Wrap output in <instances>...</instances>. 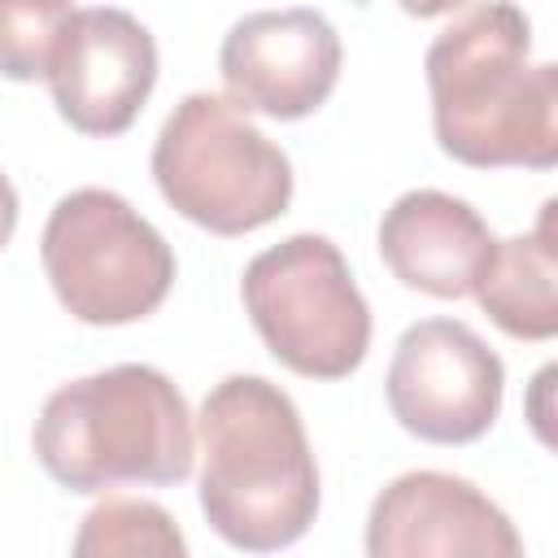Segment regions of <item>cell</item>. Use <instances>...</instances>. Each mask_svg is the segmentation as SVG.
I'll list each match as a JSON object with an SVG mask.
<instances>
[{
  "instance_id": "cell-1",
  "label": "cell",
  "mask_w": 558,
  "mask_h": 558,
  "mask_svg": "<svg viewBox=\"0 0 558 558\" xmlns=\"http://www.w3.org/2000/svg\"><path fill=\"white\" fill-rule=\"evenodd\" d=\"M432 126L475 170L558 161V65L532 61V22L510 0H480L427 48Z\"/></svg>"
},
{
  "instance_id": "cell-2",
  "label": "cell",
  "mask_w": 558,
  "mask_h": 558,
  "mask_svg": "<svg viewBox=\"0 0 558 558\" xmlns=\"http://www.w3.org/2000/svg\"><path fill=\"white\" fill-rule=\"evenodd\" d=\"M205 523L244 554L296 545L318 519V462L292 397L262 375H227L196 414Z\"/></svg>"
},
{
  "instance_id": "cell-3",
  "label": "cell",
  "mask_w": 558,
  "mask_h": 558,
  "mask_svg": "<svg viewBox=\"0 0 558 558\" xmlns=\"http://www.w3.org/2000/svg\"><path fill=\"white\" fill-rule=\"evenodd\" d=\"M35 458L70 493L118 484H183L196 436L183 392L144 362L61 384L35 418Z\"/></svg>"
},
{
  "instance_id": "cell-4",
  "label": "cell",
  "mask_w": 558,
  "mask_h": 558,
  "mask_svg": "<svg viewBox=\"0 0 558 558\" xmlns=\"http://www.w3.org/2000/svg\"><path fill=\"white\" fill-rule=\"evenodd\" d=\"M153 179L174 214L214 235L257 231L292 201L288 153L214 92H192L170 109L153 144Z\"/></svg>"
},
{
  "instance_id": "cell-5",
  "label": "cell",
  "mask_w": 558,
  "mask_h": 558,
  "mask_svg": "<svg viewBox=\"0 0 558 558\" xmlns=\"http://www.w3.org/2000/svg\"><path fill=\"white\" fill-rule=\"evenodd\" d=\"M39 257L61 310L87 327L140 323L174 283L166 235L109 187L61 196L44 222Z\"/></svg>"
},
{
  "instance_id": "cell-6",
  "label": "cell",
  "mask_w": 558,
  "mask_h": 558,
  "mask_svg": "<svg viewBox=\"0 0 558 558\" xmlns=\"http://www.w3.org/2000/svg\"><path fill=\"white\" fill-rule=\"evenodd\" d=\"M240 296L275 362L305 379H344L371 349V305L327 235L301 231L257 253Z\"/></svg>"
},
{
  "instance_id": "cell-7",
  "label": "cell",
  "mask_w": 558,
  "mask_h": 558,
  "mask_svg": "<svg viewBox=\"0 0 558 558\" xmlns=\"http://www.w3.org/2000/svg\"><path fill=\"white\" fill-rule=\"evenodd\" d=\"M388 410L427 445H471L501 410L506 366L458 318H423L401 331L388 362Z\"/></svg>"
},
{
  "instance_id": "cell-8",
  "label": "cell",
  "mask_w": 558,
  "mask_h": 558,
  "mask_svg": "<svg viewBox=\"0 0 558 558\" xmlns=\"http://www.w3.org/2000/svg\"><path fill=\"white\" fill-rule=\"evenodd\" d=\"M227 100L279 122L310 118L340 78V35L314 9H262L240 17L218 52Z\"/></svg>"
},
{
  "instance_id": "cell-9",
  "label": "cell",
  "mask_w": 558,
  "mask_h": 558,
  "mask_svg": "<svg viewBox=\"0 0 558 558\" xmlns=\"http://www.w3.org/2000/svg\"><path fill=\"white\" fill-rule=\"evenodd\" d=\"M157 83V44L126 9H74L48 70L52 105L78 135H122Z\"/></svg>"
},
{
  "instance_id": "cell-10",
  "label": "cell",
  "mask_w": 558,
  "mask_h": 558,
  "mask_svg": "<svg viewBox=\"0 0 558 558\" xmlns=\"http://www.w3.org/2000/svg\"><path fill=\"white\" fill-rule=\"evenodd\" d=\"M371 558H519L523 541L506 510L449 471H405L366 519Z\"/></svg>"
},
{
  "instance_id": "cell-11",
  "label": "cell",
  "mask_w": 558,
  "mask_h": 558,
  "mask_svg": "<svg viewBox=\"0 0 558 558\" xmlns=\"http://www.w3.org/2000/svg\"><path fill=\"white\" fill-rule=\"evenodd\" d=\"M488 222L458 196L414 187L397 196L379 218V257L414 292L458 301L475 288L493 257Z\"/></svg>"
},
{
  "instance_id": "cell-12",
  "label": "cell",
  "mask_w": 558,
  "mask_h": 558,
  "mask_svg": "<svg viewBox=\"0 0 558 558\" xmlns=\"http://www.w3.org/2000/svg\"><path fill=\"white\" fill-rule=\"evenodd\" d=\"M558 201L541 205V218L527 235L497 240L484 275L475 279L480 310L514 340H549L558 331V235H554Z\"/></svg>"
},
{
  "instance_id": "cell-13",
  "label": "cell",
  "mask_w": 558,
  "mask_h": 558,
  "mask_svg": "<svg viewBox=\"0 0 558 558\" xmlns=\"http://www.w3.org/2000/svg\"><path fill=\"white\" fill-rule=\"evenodd\" d=\"M78 558H183L187 541L174 527V519L144 497H105L83 514V527L74 536Z\"/></svg>"
},
{
  "instance_id": "cell-14",
  "label": "cell",
  "mask_w": 558,
  "mask_h": 558,
  "mask_svg": "<svg viewBox=\"0 0 558 558\" xmlns=\"http://www.w3.org/2000/svg\"><path fill=\"white\" fill-rule=\"evenodd\" d=\"M74 0H0V74L13 83L48 78Z\"/></svg>"
},
{
  "instance_id": "cell-15",
  "label": "cell",
  "mask_w": 558,
  "mask_h": 558,
  "mask_svg": "<svg viewBox=\"0 0 558 558\" xmlns=\"http://www.w3.org/2000/svg\"><path fill=\"white\" fill-rule=\"evenodd\" d=\"M13 231H17V192L9 174H0V248L13 240Z\"/></svg>"
},
{
  "instance_id": "cell-16",
  "label": "cell",
  "mask_w": 558,
  "mask_h": 558,
  "mask_svg": "<svg viewBox=\"0 0 558 558\" xmlns=\"http://www.w3.org/2000/svg\"><path fill=\"white\" fill-rule=\"evenodd\" d=\"M410 17H440V13H453V9H462L466 0H397Z\"/></svg>"
}]
</instances>
